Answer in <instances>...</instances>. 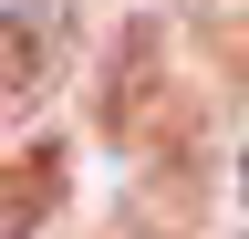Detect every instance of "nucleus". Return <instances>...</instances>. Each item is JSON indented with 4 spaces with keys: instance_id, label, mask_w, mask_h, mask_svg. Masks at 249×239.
<instances>
[{
    "instance_id": "1",
    "label": "nucleus",
    "mask_w": 249,
    "mask_h": 239,
    "mask_svg": "<svg viewBox=\"0 0 249 239\" xmlns=\"http://www.w3.org/2000/svg\"><path fill=\"white\" fill-rule=\"evenodd\" d=\"M239 187H249V146H239Z\"/></svg>"
}]
</instances>
